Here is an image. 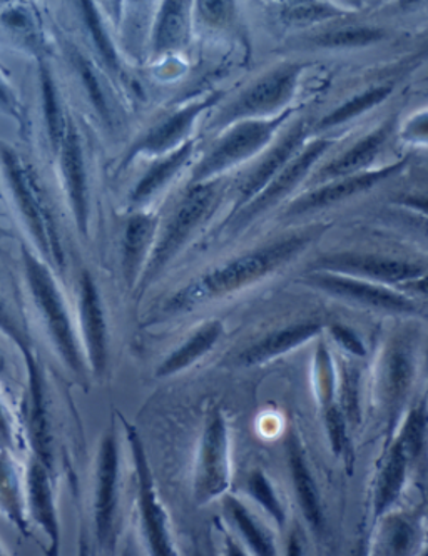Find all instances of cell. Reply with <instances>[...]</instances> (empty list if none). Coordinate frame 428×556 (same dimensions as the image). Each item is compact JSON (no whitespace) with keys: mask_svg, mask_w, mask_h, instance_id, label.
<instances>
[{"mask_svg":"<svg viewBox=\"0 0 428 556\" xmlns=\"http://www.w3.org/2000/svg\"><path fill=\"white\" fill-rule=\"evenodd\" d=\"M322 231L324 228H310L309 231L287 236L204 273L164 303V315H179L207 301L229 296L262 281L300 256Z\"/></svg>","mask_w":428,"mask_h":556,"instance_id":"obj_1","label":"cell"},{"mask_svg":"<svg viewBox=\"0 0 428 556\" xmlns=\"http://www.w3.org/2000/svg\"><path fill=\"white\" fill-rule=\"evenodd\" d=\"M117 419L123 425L127 448L131 453L136 486V518H138L139 536H141L146 555L179 556L175 531H173L166 506L158 492L144 441L131 421H127L123 415H117Z\"/></svg>","mask_w":428,"mask_h":556,"instance_id":"obj_2","label":"cell"},{"mask_svg":"<svg viewBox=\"0 0 428 556\" xmlns=\"http://www.w3.org/2000/svg\"><path fill=\"white\" fill-rule=\"evenodd\" d=\"M23 256L24 276L34 306L39 313L40 319L48 329L49 338L58 351L59 358L80 380H86L88 365L80 350L79 340L71 321L66 301L62 298L61 289L52 276L51 269L45 261H40L29 248H21Z\"/></svg>","mask_w":428,"mask_h":556,"instance_id":"obj_3","label":"cell"},{"mask_svg":"<svg viewBox=\"0 0 428 556\" xmlns=\"http://www.w3.org/2000/svg\"><path fill=\"white\" fill-rule=\"evenodd\" d=\"M232 444L229 419L223 408L207 409L192 468V502L198 508L231 493Z\"/></svg>","mask_w":428,"mask_h":556,"instance_id":"obj_4","label":"cell"},{"mask_svg":"<svg viewBox=\"0 0 428 556\" xmlns=\"http://www.w3.org/2000/svg\"><path fill=\"white\" fill-rule=\"evenodd\" d=\"M0 163L4 167L18 213L23 214L27 229L33 235L40 253L54 261L59 268H64V254L59 242L58 229L36 174L33 173L29 164L5 142H0Z\"/></svg>","mask_w":428,"mask_h":556,"instance_id":"obj_5","label":"cell"},{"mask_svg":"<svg viewBox=\"0 0 428 556\" xmlns=\"http://www.w3.org/2000/svg\"><path fill=\"white\" fill-rule=\"evenodd\" d=\"M121 444L116 422L102 433L92 478V530L102 553H114L119 539Z\"/></svg>","mask_w":428,"mask_h":556,"instance_id":"obj_6","label":"cell"},{"mask_svg":"<svg viewBox=\"0 0 428 556\" xmlns=\"http://www.w3.org/2000/svg\"><path fill=\"white\" fill-rule=\"evenodd\" d=\"M219 199L218 185H194L181 203L176 207L173 216L167 220L166 228L161 235L160 241L154 247L153 254L146 261L141 278H139V291H144L151 282L156 281L169 261L185 247L189 236L203 223L204 217L216 206Z\"/></svg>","mask_w":428,"mask_h":556,"instance_id":"obj_7","label":"cell"},{"mask_svg":"<svg viewBox=\"0 0 428 556\" xmlns=\"http://www.w3.org/2000/svg\"><path fill=\"white\" fill-rule=\"evenodd\" d=\"M417 375L414 341L396 337L381 356L374 381V405L389 422V437L395 430L403 413L411 406V394Z\"/></svg>","mask_w":428,"mask_h":556,"instance_id":"obj_8","label":"cell"},{"mask_svg":"<svg viewBox=\"0 0 428 556\" xmlns=\"http://www.w3.org/2000/svg\"><path fill=\"white\" fill-rule=\"evenodd\" d=\"M310 271L349 276L374 285L408 288L425 281V264L414 261L389 260L372 254L338 253L319 257Z\"/></svg>","mask_w":428,"mask_h":556,"instance_id":"obj_9","label":"cell"},{"mask_svg":"<svg viewBox=\"0 0 428 556\" xmlns=\"http://www.w3.org/2000/svg\"><path fill=\"white\" fill-rule=\"evenodd\" d=\"M291 113L293 111H287L281 116L268 121H244L240 126L229 130L228 135L214 146L213 151L198 164L197 169L192 173V186L203 185V181L210 177L256 154L260 149L268 144L269 139Z\"/></svg>","mask_w":428,"mask_h":556,"instance_id":"obj_10","label":"cell"},{"mask_svg":"<svg viewBox=\"0 0 428 556\" xmlns=\"http://www.w3.org/2000/svg\"><path fill=\"white\" fill-rule=\"evenodd\" d=\"M55 471L29 455L24 466V509L30 530L42 531L48 546L46 556H61V515H59Z\"/></svg>","mask_w":428,"mask_h":556,"instance_id":"obj_11","label":"cell"},{"mask_svg":"<svg viewBox=\"0 0 428 556\" xmlns=\"http://www.w3.org/2000/svg\"><path fill=\"white\" fill-rule=\"evenodd\" d=\"M310 288L318 289L337 300L350 304L370 307V309L395 313V315H417L420 307L417 301L400 293L395 288L374 285L349 276L331 275V273L310 271L303 279Z\"/></svg>","mask_w":428,"mask_h":556,"instance_id":"obj_12","label":"cell"},{"mask_svg":"<svg viewBox=\"0 0 428 556\" xmlns=\"http://www.w3.org/2000/svg\"><path fill=\"white\" fill-rule=\"evenodd\" d=\"M27 369V397L23 430L29 444L30 456L55 471L54 433L49 409L46 376L37 359L36 351L24 354Z\"/></svg>","mask_w":428,"mask_h":556,"instance_id":"obj_13","label":"cell"},{"mask_svg":"<svg viewBox=\"0 0 428 556\" xmlns=\"http://www.w3.org/2000/svg\"><path fill=\"white\" fill-rule=\"evenodd\" d=\"M427 553V518L418 509L396 508L374 521L367 556H421Z\"/></svg>","mask_w":428,"mask_h":556,"instance_id":"obj_14","label":"cell"},{"mask_svg":"<svg viewBox=\"0 0 428 556\" xmlns=\"http://www.w3.org/2000/svg\"><path fill=\"white\" fill-rule=\"evenodd\" d=\"M303 70L305 64H287L266 74L219 114L216 126L265 116L280 105L287 104L293 96L298 77Z\"/></svg>","mask_w":428,"mask_h":556,"instance_id":"obj_15","label":"cell"},{"mask_svg":"<svg viewBox=\"0 0 428 556\" xmlns=\"http://www.w3.org/2000/svg\"><path fill=\"white\" fill-rule=\"evenodd\" d=\"M287 450L288 475H290L291 488H293L294 500L298 509L305 520L313 535L324 536L327 530V517H325L324 502L319 495L318 484L313 478L312 468L306 458L305 446H303L300 434L291 431L285 441Z\"/></svg>","mask_w":428,"mask_h":556,"instance_id":"obj_16","label":"cell"},{"mask_svg":"<svg viewBox=\"0 0 428 556\" xmlns=\"http://www.w3.org/2000/svg\"><path fill=\"white\" fill-rule=\"evenodd\" d=\"M412 470L415 468L400 441L395 437H389L372 481L370 506L374 521L392 509L400 508Z\"/></svg>","mask_w":428,"mask_h":556,"instance_id":"obj_17","label":"cell"},{"mask_svg":"<svg viewBox=\"0 0 428 556\" xmlns=\"http://www.w3.org/2000/svg\"><path fill=\"white\" fill-rule=\"evenodd\" d=\"M79 318L86 365L95 376L102 378L110 359V338L98 286L88 271L83 273L79 281Z\"/></svg>","mask_w":428,"mask_h":556,"instance_id":"obj_18","label":"cell"},{"mask_svg":"<svg viewBox=\"0 0 428 556\" xmlns=\"http://www.w3.org/2000/svg\"><path fill=\"white\" fill-rule=\"evenodd\" d=\"M222 514L229 535L250 556H281L275 533L268 521L251 508L243 498L228 493L222 500Z\"/></svg>","mask_w":428,"mask_h":556,"instance_id":"obj_19","label":"cell"},{"mask_svg":"<svg viewBox=\"0 0 428 556\" xmlns=\"http://www.w3.org/2000/svg\"><path fill=\"white\" fill-rule=\"evenodd\" d=\"M306 135H309L306 121L294 124L288 130L287 136L269 151L265 160L254 167L253 173L248 174L247 179L238 188L237 204H235L229 219L237 216L238 211L243 210L250 201H253L254 195H259L266 185L272 182L290 161H293V155L297 154L298 149L302 148ZM229 219H226V223H229Z\"/></svg>","mask_w":428,"mask_h":556,"instance_id":"obj_20","label":"cell"},{"mask_svg":"<svg viewBox=\"0 0 428 556\" xmlns=\"http://www.w3.org/2000/svg\"><path fill=\"white\" fill-rule=\"evenodd\" d=\"M330 146V141H315L306 151L298 155L297 160L290 161V163L285 166V169L273 179L272 185L263 189L259 198L253 199V201L247 204V207H243V213L232 217L237 229L243 228L253 217L275 206L285 195L290 194V192L297 188L298 182L302 181L303 177L309 174L313 164L319 160V155L324 154ZM231 220H229V223H231Z\"/></svg>","mask_w":428,"mask_h":556,"instance_id":"obj_21","label":"cell"},{"mask_svg":"<svg viewBox=\"0 0 428 556\" xmlns=\"http://www.w3.org/2000/svg\"><path fill=\"white\" fill-rule=\"evenodd\" d=\"M62 174L66 181L67 194H70L71 206L76 217L77 229L80 235H88V186H86V170H84L83 149L80 139L77 136L76 127L66 123V132L62 138L61 148Z\"/></svg>","mask_w":428,"mask_h":556,"instance_id":"obj_22","label":"cell"},{"mask_svg":"<svg viewBox=\"0 0 428 556\" xmlns=\"http://www.w3.org/2000/svg\"><path fill=\"white\" fill-rule=\"evenodd\" d=\"M403 164L405 163H396L393 164V166L374 170V173L356 174V176L347 177V179L337 182V185H328L325 186V188L316 189V191L310 192V194L303 195V198L294 201V203L288 207L287 214L293 216V214L322 210V207H327L330 206V204L338 203V201H343V199L350 198V195L367 191V189L374 188L378 182L385 181L387 177L399 173Z\"/></svg>","mask_w":428,"mask_h":556,"instance_id":"obj_23","label":"cell"},{"mask_svg":"<svg viewBox=\"0 0 428 556\" xmlns=\"http://www.w3.org/2000/svg\"><path fill=\"white\" fill-rule=\"evenodd\" d=\"M322 332V326L318 323H298V325L287 326L284 329H276L269 332L259 343L251 344L250 348L240 353L238 363L243 366H260L273 359L280 358L284 354L303 346L312 341Z\"/></svg>","mask_w":428,"mask_h":556,"instance_id":"obj_24","label":"cell"},{"mask_svg":"<svg viewBox=\"0 0 428 556\" xmlns=\"http://www.w3.org/2000/svg\"><path fill=\"white\" fill-rule=\"evenodd\" d=\"M0 515L24 536L33 535L24 509V470L18 468L8 444L0 441Z\"/></svg>","mask_w":428,"mask_h":556,"instance_id":"obj_25","label":"cell"},{"mask_svg":"<svg viewBox=\"0 0 428 556\" xmlns=\"http://www.w3.org/2000/svg\"><path fill=\"white\" fill-rule=\"evenodd\" d=\"M218 96H211L210 99L203 102H197L191 104L189 108L182 109L175 116H171L169 119L164 121L161 126L156 129L151 130L148 136L139 139L138 144L133 146L131 151L127 154L126 163L135 160L139 152H149V154H158V152H164L166 149L173 148L176 142L181 141L185 138L186 132L191 129L192 123L197 119L198 114L206 111L207 108L218 101Z\"/></svg>","mask_w":428,"mask_h":556,"instance_id":"obj_26","label":"cell"},{"mask_svg":"<svg viewBox=\"0 0 428 556\" xmlns=\"http://www.w3.org/2000/svg\"><path fill=\"white\" fill-rule=\"evenodd\" d=\"M225 326L219 319L204 323L201 328L192 332L191 337L161 363L156 368V378H171V376L179 375L185 369L191 368L194 363L200 362L206 356L219 338L223 337Z\"/></svg>","mask_w":428,"mask_h":556,"instance_id":"obj_27","label":"cell"},{"mask_svg":"<svg viewBox=\"0 0 428 556\" xmlns=\"http://www.w3.org/2000/svg\"><path fill=\"white\" fill-rule=\"evenodd\" d=\"M393 127H395V119L387 121L375 132L356 142L345 154H341L338 160L331 161L328 166L319 170L315 179H324L325 181V179H331V177L350 176L356 170L365 169L377 157L385 142L389 141Z\"/></svg>","mask_w":428,"mask_h":556,"instance_id":"obj_28","label":"cell"},{"mask_svg":"<svg viewBox=\"0 0 428 556\" xmlns=\"http://www.w3.org/2000/svg\"><path fill=\"white\" fill-rule=\"evenodd\" d=\"M154 229L156 223L146 214H136L127 223L123 242V273L129 288H135L141 278Z\"/></svg>","mask_w":428,"mask_h":556,"instance_id":"obj_29","label":"cell"},{"mask_svg":"<svg viewBox=\"0 0 428 556\" xmlns=\"http://www.w3.org/2000/svg\"><path fill=\"white\" fill-rule=\"evenodd\" d=\"M243 495L244 502L251 508L259 509L263 518L269 521V525L278 528V530L287 528V506H285L272 478L262 468H253V470L248 471L243 480Z\"/></svg>","mask_w":428,"mask_h":556,"instance_id":"obj_30","label":"cell"},{"mask_svg":"<svg viewBox=\"0 0 428 556\" xmlns=\"http://www.w3.org/2000/svg\"><path fill=\"white\" fill-rule=\"evenodd\" d=\"M427 397L421 396L418 402L411 403L390 434L400 441L414 468L424 463L427 452Z\"/></svg>","mask_w":428,"mask_h":556,"instance_id":"obj_31","label":"cell"},{"mask_svg":"<svg viewBox=\"0 0 428 556\" xmlns=\"http://www.w3.org/2000/svg\"><path fill=\"white\" fill-rule=\"evenodd\" d=\"M189 4L166 2L158 22L154 48L158 52L176 51L185 46L189 34Z\"/></svg>","mask_w":428,"mask_h":556,"instance_id":"obj_32","label":"cell"},{"mask_svg":"<svg viewBox=\"0 0 428 556\" xmlns=\"http://www.w3.org/2000/svg\"><path fill=\"white\" fill-rule=\"evenodd\" d=\"M192 148H194V142H185L178 151L167 155L166 160L154 164V166L151 167V170L142 177L138 188L133 191L131 203H144V201H148V199L151 198L158 189L163 188V186L169 181L171 177L175 176V174L181 169L182 164L189 160Z\"/></svg>","mask_w":428,"mask_h":556,"instance_id":"obj_33","label":"cell"},{"mask_svg":"<svg viewBox=\"0 0 428 556\" xmlns=\"http://www.w3.org/2000/svg\"><path fill=\"white\" fill-rule=\"evenodd\" d=\"M337 402L345 416L350 431L358 430L362 425V396H360L358 366L350 362L340 363L337 378Z\"/></svg>","mask_w":428,"mask_h":556,"instance_id":"obj_34","label":"cell"},{"mask_svg":"<svg viewBox=\"0 0 428 556\" xmlns=\"http://www.w3.org/2000/svg\"><path fill=\"white\" fill-rule=\"evenodd\" d=\"M40 91H42V104H45L46 124H48L49 139L52 149L59 152L62 138L66 132V119L62 116L61 104H59L58 91L52 80L51 71L45 62L39 64Z\"/></svg>","mask_w":428,"mask_h":556,"instance_id":"obj_35","label":"cell"},{"mask_svg":"<svg viewBox=\"0 0 428 556\" xmlns=\"http://www.w3.org/2000/svg\"><path fill=\"white\" fill-rule=\"evenodd\" d=\"M390 94H392V86L372 87L368 91L356 96L352 101L338 108L330 116L325 117L318 126L325 129V127H333L338 126V124L347 123V121L353 119V117L358 116V114L365 113L368 109L380 104V102H383Z\"/></svg>","mask_w":428,"mask_h":556,"instance_id":"obj_36","label":"cell"},{"mask_svg":"<svg viewBox=\"0 0 428 556\" xmlns=\"http://www.w3.org/2000/svg\"><path fill=\"white\" fill-rule=\"evenodd\" d=\"M381 30L367 29V27H350V29L335 30V33L319 34L315 37L316 46L322 48H360L383 39Z\"/></svg>","mask_w":428,"mask_h":556,"instance_id":"obj_37","label":"cell"},{"mask_svg":"<svg viewBox=\"0 0 428 556\" xmlns=\"http://www.w3.org/2000/svg\"><path fill=\"white\" fill-rule=\"evenodd\" d=\"M337 15H341V12L330 5L318 4V2H290L281 12V18L287 24H294V26H306V24L337 17Z\"/></svg>","mask_w":428,"mask_h":556,"instance_id":"obj_38","label":"cell"},{"mask_svg":"<svg viewBox=\"0 0 428 556\" xmlns=\"http://www.w3.org/2000/svg\"><path fill=\"white\" fill-rule=\"evenodd\" d=\"M0 332L18 348L23 356L34 351L29 337H27L26 332L17 325L14 316L11 315V311H9V307L5 306L2 300H0Z\"/></svg>","mask_w":428,"mask_h":556,"instance_id":"obj_39","label":"cell"},{"mask_svg":"<svg viewBox=\"0 0 428 556\" xmlns=\"http://www.w3.org/2000/svg\"><path fill=\"white\" fill-rule=\"evenodd\" d=\"M79 5L83 8L84 17H86V22H88L89 29H91L96 46H98L99 51H101L102 58L105 59L108 64L114 67V65H116V58H114V51L113 48H111L110 40L104 36V30H102L95 5H92L91 2H83V4Z\"/></svg>","mask_w":428,"mask_h":556,"instance_id":"obj_40","label":"cell"},{"mask_svg":"<svg viewBox=\"0 0 428 556\" xmlns=\"http://www.w3.org/2000/svg\"><path fill=\"white\" fill-rule=\"evenodd\" d=\"M73 62L76 64L80 77H83L84 86L88 87L92 104L96 105L99 114H101L104 119H108V117H110V113H108V105H105L104 96H102L101 87H99L98 79H96L95 73H92L91 65L84 61L79 54H73Z\"/></svg>","mask_w":428,"mask_h":556,"instance_id":"obj_41","label":"cell"},{"mask_svg":"<svg viewBox=\"0 0 428 556\" xmlns=\"http://www.w3.org/2000/svg\"><path fill=\"white\" fill-rule=\"evenodd\" d=\"M0 22H2L8 29H11L12 33L18 34V36L26 37V39L33 37V17H30L29 12L24 8L9 9L4 14L0 15Z\"/></svg>","mask_w":428,"mask_h":556,"instance_id":"obj_42","label":"cell"},{"mask_svg":"<svg viewBox=\"0 0 428 556\" xmlns=\"http://www.w3.org/2000/svg\"><path fill=\"white\" fill-rule=\"evenodd\" d=\"M17 431L18 425L15 421L14 413L9 409V406L0 396V441L12 448L18 440Z\"/></svg>","mask_w":428,"mask_h":556,"instance_id":"obj_43","label":"cell"},{"mask_svg":"<svg viewBox=\"0 0 428 556\" xmlns=\"http://www.w3.org/2000/svg\"><path fill=\"white\" fill-rule=\"evenodd\" d=\"M331 334H333L335 341L340 344L347 353L352 356H365V348H363L362 341L356 337L355 332L345 326L335 325L331 328Z\"/></svg>","mask_w":428,"mask_h":556,"instance_id":"obj_44","label":"cell"},{"mask_svg":"<svg viewBox=\"0 0 428 556\" xmlns=\"http://www.w3.org/2000/svg\"><path fill=\"white\" fill-rule=\"evenodd\" d=\"M0 109L8 113L9 116L17 119L18 123H24L23 109L18 105L17 99H15L14 92L11 91V87L0 79Z\"/></svg>","mask_w":428,"mask_h":556,"instance_id":"obj_45","label":"cell"},{"mask_svg":"<svg viewBox=\"0 0 428 556\" xmlns=\"http://www.w3.org/2000/svg\"><path fill=\"white\" fill-rule=\"evenodd\" d=\"M284 556H306L305 542H303L302 533H300L298 528H293L288 533Z\"/></svg>","mask_w":428,"mask_h":556,"instance_id":"obj_46","label":"cell"},{"mask_svg":"<svg viewBox=\"0 0 428 556\" xmlns=\"http://www.w3.org/2000/svg\"><path fill=\"white\" fill-rule=\"evenodd\" d=\"M223 552L222 556H250L244 552L243 546L229 535L226 528H223Z\"/></svg>","mask_w":428,"mask_h":556,"instance_id":"obj_47","label":"cell"},{"mask_svg":"<svg viewBox=\"0 0 428 556\" xmlns=\"http://www.w3.org/2000/svg\"><path fill=\"white\" fill-rule=\"evenodd\" d=\"M200 8H203V14L206 15L210 22H218L219 17L225 15L226 12L225 2H203Z\"/></svg>","mask_w":428,"mask_h":556,"instance_id":"obj_48","label":"cell"},{"mask_svg":"<svg viewBox=\"0 0 428 556\" xmlns=\"http://www.w3.org/2000/svg\"><path fill=\"white\" fill-rule=\"evenodd\" d=\"M350 556H367V539L360 540Z\"/></svg>","mask_w":428,"mask_h":556,"instance_id":"obj_49","label":"cell"},{"mask_svg":"<svg viewBox=\"0 0 428 556\" xmlns=\"http://www.w3.org/2000/svg\"><path fill=\"white\" fill-rule=\"evenodd\" d=\"M77 556H91V548H89L88 540L86 536H80L79 549H77Z\"/></svg>","mask_w":428,"mask_h":556,"instance_id":"obj_50","label":"cell"},{"mask_svg":"<svg viewBox=\"0 0 428 556\" xmlns=\"http://www.w3.org/2000/svg\"><path fill=\"white\" fill-rule=\"evenodd\" d=\"M5 371V359L2 354H0V375Z\"/></svg>","mask_w":428,"mask_h":556,"instance_id":"obj_51","label":"cell"},{"mask_svg":"<svg viewBox=\"0 0 428 556\" xmlns=\"http://www.w3.org/2000/svg\"><path fill=\"white\" fill-rule=\"evenodd\" d=\"M0 556H11L9 555L8 549H5V546L2 545V542H0Z\"/></svg>","mask_w":428,"mask_h":556,"instance_id":"obj_52","label":"cell"},{"mask_svg":"<svg viewBox=\"0 0 428 556\" xmlns=\"http://www.w3.org/2000/svg\"><path fill=\"white\" fill-rule=\"evenodd\" d=\"M191 556H204V555H203V552H201V549L198 548V546H194V549H192Z\"/></svg>","mask_w":428,"mask_h":556,"instance_id":"obj_53","label":"cell"},{"mask_svg":"<svg viewBox=\"0 0 428 556\" xmlns=\"http://www.w3.org/2000/svg\"><path fill=\"white\" fill-rule=\"evenodd\" d=\"M0 235H5V232H4V231H2V229H0Z\"/></svg>","mask_w":428,"mask_h":556,"instance_id":"obj_54","label":"cell"},{"mask_svg":"<svg viewBox=\"0 0 428 556\" xmlns=\"http://www.w3.org/2000/svg\"><path fill=\"white\" fill-rule=\"evenodd\" d=\"M421 556H427V553H424V555H421Z\"/></svg>","mask_w":428,"mask_h":556,"instance_id":"obj_55","label":"cell"},{"mask_svg":"<svg viewBox=\"0 0 428 556\" xmlns=\"http://www.w3.org/2000/svg\"><path fill=\"white\" fill-rule=\"evenodd\" d=\"M124 556V555H123Z\"/></svg>","mask_w":428,"mask_h":556,"instance_id":"obj_56","label":"cell"}]
</instances>
